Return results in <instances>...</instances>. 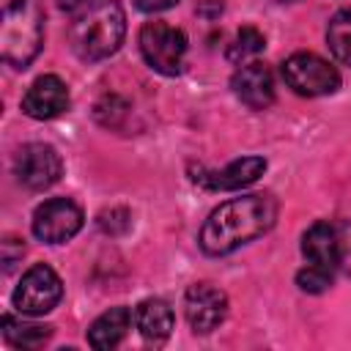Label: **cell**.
<instances>
[{
  "label": "cell",
  "mask_w": 351,
  "mask_h": 351,
  "mask_svg": "<svg viewBox=\"0 0 351 351\" xmlns=\"http://www.w3.org/2000/svg\"><path fill=\"white\" fill-rule=\"evenodd\" d=\"M60 296H63L60 277L49 266L36 263L22 274L11 299H14V307L22 315H44L60 302Z\"/></svg>",
  "instance_id": "6"
},
{
  "label": "cell",
  "mask_w": 351,
  "mask_h": 351,
  "mask_svg": "<svg viewBox=\"0 0 351 351\" xmlns=\"http://www.w3.org/2000/svg\"><path fill=\"white\" fill-rule=\"evenodd\" d=\"M263 47H266L263 33H261L258 27L247 25V27H241V30L233 36V41L228 44V60L236 63V66H244L250 58H255L258 52H263Z\"/></svg>",
  "instance_id": "18"
},
{
  "label": "cell",
  "mask_w": 351,
  "mask_h": 351,
  "mask_svg": "<svg viewBox=\"0 0 351 351\" xmlns=\"http://www.w3.org/2000/svg\"><path fill=\"white\" fill-rule=\"evenodd\" d=\"M285 85L299 96H326L340 88L337 69L315 52H296L282 63Z\"/></svg>",
  "instance_id": "4"
},
{
  "label": "cell",
  "mask_w": 351,
  "mask_h": 351,
  "mask_svg": "<svg viewBox=\"0 0 351 351\" xmlns=\"http://www.w3.org/2000/svg\"><path fill=\"white\" fill-rule=\"evenodd\" d=\"M88 0H58V5L63 8V11H69V14H74L77 8H82Z\"/></svg>",
  "instance_id": "24"
},
{
  "label": "cell",
  "mask_w": 351,
  "mask_h": 351,
  "mask_svg": "<svg viewBox=\"0 0 351 351\" xmlns=\"http://www.w3.org/2000/svg\"><path fill=\"white\" fill-rule=\"evenodd\" d=\"M184 310H186V321H189L192 332L208 335L225 321L228 296L219 288H214L211 282H195V285L186 288Z\"/></svg>",
  "instance_id": "9"
},
{
  "label": "cell",
  "mask_w": 351,
  "mask_h": 351,
  "mask_svg": "<svg viewBox=\"0 0 351 351\" xmlns=\"http://www.w3.org/2000/svg\"><path fill=\"white\" fill-rule=\"evenodd\" d=\"M277 219V200L271 195H244L222 203L200 228V247L206 255H228L236 247L263 236Z\"/></svg>",
  "instance_id": "1"
},
{
  "label": "cell",
  "mask_w": 351,
  "mask_h": 351,
  "mask_svg": "<svg viewBox=\"0 0 351 351\" xmlns=\"http://www.w3.org/2000/svg\"><path fill=\"white\" fill-rule=\"evenodd\" d=\"M129 324H132V313L126 307H110L107 313H101L90 324V329H88V346L96 348V351L115 348L126 337Z\"/></svg>",
  "instance_id": "15"
},
{
  "label": "cell",
  "mask_w": 351,
  "mask_h": 351,
  "mask_svg": "<svg viewBox=\"0 0 351 351\" xmlns=\"http://www.w3.org/2000/svg\"><path fill=\"white\" fill-rule=\"evenodd\" d=\"M337 239H340V266L351 274V217H346L337 225Z\"/></svg>",
  "instance_id": "21"
},
{
  "label": "cell",
  "mask_w": 351,
  "mask_h": 351,
  "mask_svg": "<svg viewBox=\"0 0 351 351\" xmlns=\"http://www.w3.org/2000/svg\"><path fill=\"white\" fill-rule=\"evenodd\" d=\"M132 225V217L126 208H110V211H101L99 214V228L110 236H118V233H126Z\"/></svg>",
  "instance_id": "19"
},
{
  "label": "cell",
  "mask_w": 351,
  "mask_h": 351,
  "mask_svg": "<svg viewBox=\"0 0 351 351\" xmlns=\"http://www.w3.org/2000/svg\"><path fill=\"white\" fill-rule=\"evenodd\" d=\"M63 173V162L58 151L47 143H27L14 156V176L27 189H47Z\"/></svg>",
  "instance_id": "7"
},
{
  "label": "cell",
  "mask_w": 351,
  "mask_h": 351,
  "mask_svg": "<svg viewBox=\"0 0 351 351\" xmlns=\"http://www.w3.org/2000/svg\"><path fill=\"white\" fill-rule=\"evenodd\" d=\"M41 0H8L0 19V55L8 66L25 69L44 44Z\"/></svg>",
  "instance_id": "3"
},
{
  "label": "cell",
  "mask_w": 351,
  "mask_h": 351,
  "mask_svg": "<svg viewBox=\"0 0 351 351\" xmlns=\"http://www.w3.org/2000/svg\"><path fill=\"white\" fill-rule=\"evenodd\" d=\"M140 52L159 74H178L186 55V36L167 22H148L140 30Z\"/></svg>",
  "instance_id": "5"
},
{
  "label": "cell",
  "mask_w": 351,
  "mask_h": 351,
  "mask_svg": "<svg viewBox=\"0 0 351 351\" xmlns=\"http://www.w3.org/2000/svg\"><path fill=\"white\" fill-rule=\"evenodd\" d=\"M230 85H233V93L239 96V101H244L250 110H266L274 101V77L266 63L250 60V63L239 66Z\"/></svg>",
  "instance_id": "13"
},
{
  "label": "cell",
  "mask_w": 351,
  "mask_h": 351,
  "mask_svg": "<svg viewBox=\"0 0 351 351\" xmlns=\"http://www.w3.org/2000/svg\"><path fill=\"white\" fill-rule=\"evenodd\" d=\"M82 208L69 197L44 200L33 214V233L47 244H63L82 228Z\"/></svg>",
  "instance_id": "8"
},
{
  "label": "cell",
  "mask_w": 351,
  "mask_h": 351,
  "mask_svg": "<svg viewBox=\"0 0 351 351\" xmlns=\"http://www.w3.org/2000/svg\"><path fill=\"white\" fill-rule=\"evenodd\" d=\"M302 252L307 258V266L335 277V271L340 269V239H337V225L332 222H315L307 228L304 239H302Z\"/></svg>",
  "instance_id": "10"
},
{
  "label": "cell",
  "mask_w": 351,
  "mask_h": 351,
  "mask_svg": "<svg viewBox=\"0 0 351 351\" xmlns=\"http://www.w3.org/2000/svg\"><path fill=\"white\" fill-rule=\"evenodd\" d=\"M326 44L340 63L351 66V8H343L332 16L326 27Z\"/></svg>",
  "instance_id": "17"
},
{
  "label": "cell",
  "mask_w": 351,
  "mask_h": 351,
  "mask_svg": "<svg viewBox=\"0 0 351 351\" xmlns=\"http://www.w3.org/2000/svg\"><path fill=\"white\" fill-rule=\"evenodd\" d=\"M66 107H69V88H66V82H63L60 77H55V74L38 77V80L27 88V93H25V99H22L25 115H30V118H36V121H49V118L60 115Z\"/></svg>",
  "instance_id": "12"
},
{
  "label": "cell",
  "mask_w": 351,
  "mask_h": 351,
  "mask_svg": "<svg viewBox=\"0 0 351 351\" xmlns=\"http://www.w3.org/2000/svg\"><path fill=\"white\" fill-rule=\"evenodd\" d=\"M274 3H291V0H274Z\"/></svg>",
  "instance_id": "25"
},
{
  "label": "cell",
  "mask_w": 351,
  "mask_h": 351,
  "mask_svg": "<svg viewBox=\"0 0 351 351\" xmlns=\"http://www.w3.org/2000/svg\"><path fill=\"white\" fill-rule=\"evenodd\" d=\"M178 0H134V5L145 14H156V11H165V8H173Z\"/></svg>",
  "instance_id": "23"
},
{
  "label": "cell",
  "mask_w": 351,
  "mask_h": 351,
  "mask_svg": "<svg viewBox=\"0 0 351 351\" xmlns=\"http://www.w3.org/2000/svg\"><path fill=\"white\" fill-rule=\"evenodd\" d=\"M49 335H52V326L27 324V321H16L14 315H3V337H5L14 348H36V346H41Z\"/></svg>",
  "instance_id": "16"
},
{
  "label": "cell",
  "mask_w": 351,
  "mask_h": 351,
  "mask_svg": "<svg viewBox=\"0 0 351 351\" xmlns=\"http://www.w3.org/2000/svg\"><path fill=\"white\" fill-rule=\"evenodd\" d=\"M296 285H299L302 291H307V293H321V291H326V288L332 285V277H326V274H321V271L304 266V269L296 274Z\"/></svg>",
  "instance_id": "20"
},
{
  "label": "cell",
  "mask_w": 351,
  "mask_h": 351,
  "mask_svg": "<svg viewBox=\"0 0 351 351\" xmlns=\"http://www.w3.org/2000/svg\"><path fill=\"white\" fill-rule=\"evenodd\" d=\"M263 170H266L263 156H241L222 170L195 173V184H200L203 189H211V192H233V189H244V186L255 184L263 176Z\"/></svg>",
  "instance_id": "11"
},
{
  "label": "cell",
  "mask_w": 351,
  "mask_h": 351,
  "mask_svg": "<svg viewBox=\"0 0 351 351\" xmlns=\"http://www.w3.org/2000/svg\"><path fill=\"white\" fill-rule=\"evenodd\" d=\"M22 252H25V247H22L16 239H5V241H3V269H5V271L14 269L16 258H22Z\"/></svg>",
  "instance_id": "22"
},
{
  "label": "cell",
  "mask_w": 351,
  "mask_h": 351,
  "mask_svg": "<svg viewBox=\"0 0 351 351\" xmlns=\"http://www.w3.org/2000/svg\"><path fill=\"white\" fill-rule=\"evenodd\" d=\"M134 326L151 343H162L173 332V310L165 299H143L134 307Z\"/></svg>",
  "instance_id": "14"
},
{
  "label": "cell",
  "mask_w": 351,
  "mask_h": 351,
  "mask_svg": "<svg viewBox=\"0 0 351 351\" xmlns=\"http://www.w3.org/2000/svg\"><path fill=\"white\" fill-rule=\"evenodd\" d=\"M126 36V16L118 0H88L74 11L69 25V44L82 60L110 58Z\"/></svg>",
  "instance_id": "2"
}]
</instances>
